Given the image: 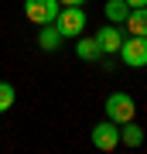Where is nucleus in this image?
I'll use <instances>...</instances> for the list:
<instances>
[{"mask_svg": "<svg viewBox=\"0 0 147 154\" xmlns=\"http://www.w3.org/2000/svg\"><path fill=\"white\" fill-rule=\"evenodd\" d=\"M103 106H106V120H113V123H127L137 116V103L130 93H113Z\"/></svg>", "mask_w": 147, "mask_h": 154, "instance_id": "nucleus-1", "label": "nucleus"}, {"mask_svg": "<svg viewBox=\"0 0 147 154\" xmlns=\"http://www.w3.org/2000/svg\"><path fill=\"white\" fill-rule=\"evenodd\" d=\"M55 28H58L62 38H79L82 28H86V11L82 7H62L58 17H55Z\"/></svg>", "mask_w": 147, "mask_h": 154, "instance_id": "nucleus-2", "label": "nucleus"}, {"mask_svg": "<svg viewBox=\"0 0 147 154\" xmlns=\"http://www.w3.org/2000/svg\"><path fill=\"white\" fill-rule=\"evenodd\" d=\"M116 55L123 58V65L130 69H144L147 65V38H140V34H130V38H123L120 51Z\"/></svg>", "mask_w": 147, "mask_h": 154, "instance_id": "nucleus-3", "label": "nucleus"}, {"mask_svg": "<svg viewBox=\"0 0 147 154\" xmlns=\"http://www.w3.org/2000/svg\"><path fill=\"white\" fill-rule=\"evenodd\" d=\"M62 11V4L58 0H24V14H27V21L31 24H55V17H58Z\"/></svg>", "mask_w": 147, "mask_h": 154, "instance_id": "nucleus-4", "label": "nucleus"}, {"mask_svg": "<svg viewBox=\"0 0 147 154\" xmlns=\"http://www.w3.org/2000/svg\"><path fill=\"white\" fill-rule=\"evenodd\" d=\"M93 147L96 151H116L120 147V123H113V120H103V123H96L93 127Z\"/></svg>", "mask_w": 147, "mask_h": 154, "instance_id": "nucleus-5", "label": "nucleus"}, {"mask_svg": "<svg viewBox=\"0 0 147 154\" xmlns=\"http://www.w3.org/2000/svg\"><path fill=\"white\" fill-rule=\"evenodd\" d=\"M93 38H96V45H99V51H103V55H116V51H120V45H123V31L116 28V24H103Z\"/></svg>", "mask_w": 147, "mask_h": 154, "instance_id": "nucleus-6", "label": "nucleus"}, {"mask_svg": "<svg viewBox=\"0 0 147 154\" xmlns=\"http://www.w3.org/2000/svg\"><path fill=\"white\" fill-rule=\"evenodd\" d=\"M127 31L130 34H140V38H147V7H130V14H127Z\"/></svg>", "mask_w": 147, "mask_h": 154, "instance_id": "nucleus-7", "label": "nucleus"}, {"mask_svg": "<svg viewBox=\"0 0 147 154\" xmlns=\"http://www.w3.org/2000/svg\"><path fill=\"white\" fill-rule=\"evenodd\" d=\"M38 45H41V51H58V45H62V34L55 24H41V31H38Z\"/></svg>", "mask_w": 147, "mask_h": 154, "instance_id": "nucleus-8", "label": "nucleus"}, {"mask_svg": "<svg viewBox=\"0 0 147 154\" xmlns=\"http://www.w3.org/2000/svg\"><path fill=\"white\" fill-rule=\"evenodd\" d=\"M103 14H106V21H109V24H123V21H127V14H130V4H127V0H106Z\"/></svg>", "mask_w": 147, "mask_h": 154, "instance_id": "nucleus-9", "label": "nucleus"}, {"mask_svg": "<svg viewBox=\"0 0 147 154\" xmlns=\"http://www.w3.org/2000/svg\"><path fill=\"white\" fill-rule=\"evenodd\" d=\"M120 144H127V147H140V144H144V130L133 120L120 123Z\"/></svg>", "mask_w": 147, "mask_h": 154, "instance_id": "nucleus-10", "label": "nucleus"}, {"mask_svg": "<svg viewBox=\"0 0 147 154\" xmlns=\"http://www.w3.org/2000/svg\"><path fill=\"white\" fill-rule=\"evenodd\" d=\"M75 55L82 58V62H96L103 51H99V45H96V38H79L75 41Z\"/></svg>", "mask_w": 147, "mask_h": 154, "instance_id": "nucleus-11", "label": "nucleus"}, {"mask_svg": "<svg viewBox=\"0 0 147 154\" xmlns=\"http://www.w3.org/2000/svg\"><path fill=\"white\" fill-rule=\"evenodd\" d=\"M14 99H17V93H14V86L11 82H0V113H7L14 106Z\"/></svg>", "mask_w": 147, "mask_h": 154, "instance_id": "nucleus-12", "label": "nucleus"}, {"mask_svg": "<svg viewBox=\"0 0 147 154\" xmlns=\"http://www.w3.org/2000/svg\"><path fill=\"white\" fill-rule=\"evenodd\" d=\"M58 4H62V7H82L86 0H58Z\"/></svg>", "mask_w": 147, "mask_h": 154, "instance_id": "nucleus-13", "label": "nucleus"}, {"mask_svg": "<svg viewBox=\"0 0 147 154\" xmlns=\"http://www.w3.org/2000/svg\"><path fill=\"white\" fill-rule=\"evenodd\" d=\"M130 7H147V0H127Z\"/></svg>", "mask_w": 147, "mask_h": 154, "instance_id": "nucleus-14", "label": "nucleus"}]
</instances>
